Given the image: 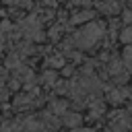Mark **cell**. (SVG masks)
Segmentation results:
<instances>
[{
	"label": "cell",
	"mask_w": 132,
	"mask_h": 132,
	"mask_svg": "<svg viewBox=\"0 0 132 132\" xmlns=\"http://www.w3.org/2000/svg\"><path fill=\"white\" fill-rule=\"evenodd\" d=\"M103 35V25H97V23H93V25H89V27H85L78 35H76V43L80 45V47H91L99 37Z\"/></svg>",
	"instance_id": "6da1fadb"
},
{
	"label": "cell",
	"mask_w": 132,
	"mask_h": 132,
	"mask_svg": "<svg viewBox=\"0 0 132 132\" xmlns=\"http://www.w3.org/2000/svg\"><path fill=\"white\" fill-rule=\"evenodd\" d=\"M80 122V116L78 113H66V118H64V124L66 126H76Z\"/></svg>",
	"instance_id": "7a4b0ae2"
},
{
	"label": "cell",
	"mask_w": 132,
	"mask_h": 132,
	"mask_svg": "<svg viewBox=\"0 0 132 132\" xmlns=\"http://www.w3.org/2000/svg\"><path fill=\"white\" fill-rule=\"evenodd\" d=\"M122 39H124V41H132V27H128V29L124 31V35H122Z\"/></svg>",
	"instance_id": "3957f363"
},
{
	"label": "cell",
	"mask_w": 132,
	"mask_h": 132,
	"mask_svg": "<svg viewBox=\"0 0 132 132\" xmlns=\"http://www.w3.org/2000/svg\"><path fill=\"white\" fill-rule=\"evenodd\" d=\"M126 64H128V66L132 64V50H130V47L126 50Z\"/></svg>",
	"instance_id": "277c9868"
},
{
	"label": "cell",
	"mask_w": 132,
	"mask_h": 132,
	"mask_svg": "<svg viewBox=\"0 0 132 132\" xmlns=\"http://www.w3.org/2000/svg\"><path fill=\"white\" fill-rule=\"evenodd\" d=\"M76 132H91V130H76Z\"/></svg>",
	"instance_id": "5b68a950"
}]
</instances>
